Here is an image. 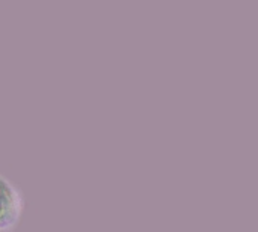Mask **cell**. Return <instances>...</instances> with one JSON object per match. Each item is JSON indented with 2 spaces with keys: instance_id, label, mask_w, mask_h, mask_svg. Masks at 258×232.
Returning <instances> with one entry per match:
<instances>
[{
  "instance_id": "1",
  "label": "cell",
  "mask_w": 258,
  "mask_h": 232,
  "mask_svg": "<svg viewBox=\"0 0 258 232\" xmlns=\"http://www.w3.org/2000/svg\"><path fill=\"white\" fill-rule=\"evenodd\" d=\"M24 214L21 189L0 174V232H15Z\"/></svg>"
}]
</instances>
